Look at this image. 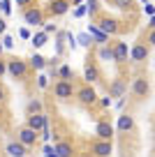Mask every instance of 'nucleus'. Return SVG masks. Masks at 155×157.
<instances>
[{"label": "nucleus", "instance_id": "f257e3e1", "mask_svg": "<svg viewBox=\"0 0 155 157\" xmlns=\"http://www.w3.org/2000/svg\"><path fill=\"white\" fill-rule=\"evenodd\" d=\"M28 127L35 129V132H37V129H44V127H46V116H42V113L30 116V118H28Z\"/></svg>", "mask_w": 155, "mask_h": 157}, {"label": "nucleus", "instance_id": "f03ea898", "mask_svg": "<svg viewBox=\"0 0 155 157\" xmlns=\"http://www.w3.org/2000/svg\"><path fill=\"white\" fill-rule=\"evenodd\" d=\"M111 56H113V60H118V63L127 60V44H125V42H118L116 49L111 51Z\"/></svg>", "mask_w": 155, "mask_h": 157}, {"label": "nucleus", "instance_id": "7ed1b4c3", "mask_svg": "<svg viewBox=\"0 0 155 157\" xmlns=\"http://www.w3.org/2000/svg\"><path fill=\"white\" fill-rule=\"evenodd\" d=\"M134 95L137 97H146L148 95V83H146V78H134Z\"/></svg>", "mask_w": 155, "mask_h": 157}, {"label": "nucleus", "instance_id": "20e7f679", "mask_svg": "<svg viewBox=\"0 0 155 157\" xmlns=\"http://www.w3.org/2000/svg\"><path fill=\"white\" fill-rule=\"evenodd\" d=\"M35 139H37V132L30 127L21 129V146H30V143H35Z\"/></svg>", "mask_w": 155, "mask_h": 157}, {"label": "nucleus", "instance_id": "39448f33", "mask_svg": "<svg viewBox=\"0 0 155 157\" xmlns=\"http://www.w3.org/2000/svg\"><path fill=\"white\" fill-rule=\"evenodd\" d=\"M111 134H113V127H111L109 123H100V125H97V136H100V139L109 141V139H111Z\"/></svg>", "mask_w": 155, "mask_h": 157}, {"label": "nucleus", "instance_id": "423d86ee", "mask_svg": "<svg viewBox=\"0 0 155 157\" xmlns=\"http://www.w3.org/2000/svg\"><path fill=\"white\" fill-rule=\"evenodd\" d=\"M93 150H95V155H97V157H107L109 152H111V143H109V141L95 143V148H93Z\"/></svg>", "mask_w": 155, "mask_h": 157}, {"label": "nucleus", "instance_id": "0eeeda50", "mask_svg": "<svg viewBox=\"0 0 155 157\" xmlns=\"http://www.w3.org/2000/svg\"><path fill=\"white\" fill-rule=\"evenodd\" d=\"M56 95H58V97H72V83H67V81L58 83L56 86Z\"/></svg>", "mask_w": 155, "mask_h": 157}, {"label": "nucleus", "instance_id": "6e6552de", "mask_svg": "<svg viewBox=\"0 0 155 157\" xmlns=\"http://www.w3.org/2000/svg\"><path fill=\"white\" fill-rule=\"evenodd\" d=\"M95 97H97V95H95V90H93V88H83L81 93H79V99H81L83 104H93V102H95Z\"/></svg>", "mask_w": 155, "mask_h": 157}, {"label": "nucleus", "instance_id": "1a4fd4ad", "mask_svg": "<svg viewBox=\"0 0 155 157\" xmlns=\"http://www.w3.org/2000/svg\"><path fill=\"white\" fill-rule=\"evenodd\" d=\"M88 35H90V39H95V42H100V44H104V42H107V35L102 33L100 28H95V25H90V28H88Z\"/></svg>", "mask_w": 155, "mask_h": 157}, {"label": "nucleus", "instance_id": "9d476101", "mask_svg": "<svg viewBox=\"0 0 155 157\" xmlns=\"http://www.w3.org/2000/svg\"><path fill=\"white\" fill-rule=\"evenodd\" d=\"M7 69H10V72L14 74V76H23V72H26V65L21 63V60H12Z\"/></svg>", "mask_w": 155, "mask_h": 157}, {"label": "nucleus", "instance_id": "9b49d317", "mask_svg": "<svg viewBox=\"0 0 155 157\" xmlns=\"http://www.w3.org/2000/svg\"><path fill=\"white\" fill-rule=\"evenodd\" d=\"M26 21H28L30 25H39L42 23V14H39L37 10H28L26 12Z\"/></svg>", "mask_w": 155, "mask_h": 157}, {"label": "nucleus", "instance_id": "f8f14e48", "mask_svg": "<svg viewBox=\"0 0 155 157\" xmlns=\"http://www.w3.org/2000/svg\"><path fill=\"white\" fill-rule=\"evenodd\" d=\"M67 0H54V2H51V12H54V14H65V12H67Z\"/></svg>", "mask_w": 155, "mask_h": 157}, {"label": "nucleus", "instance_id": "ddd939ff", "mask_svg": "<svg viewBox=\"0 0 155 157\" xmlns=\"http://www.w3.org/2000/svg\"><path fill=\"white\" fill-rule=\"evenodd\" d=\"M146 56H148V49H146L144 44H139V46H134V49H132V60H137V63H139V60H144Z\"/></svg>", "mask_w": 155, "mask_h": 157}, {"label": "nucleus", "instance_id": "4468645a", "mask_svg": "<svg viewBox=\"0 0 155 157\" xmlns=\"http://www.w3.org/2000/svg\"><path fill=\"white\" fill-rule=\"evenodd\" d=\"M100 30L104 35H109V33H116V23H113L111 19H102L100 21Z\"/></svg>", "mask_w": 155, "mask_h": 157}, {"label": "nucleus", "instance_id": "2eb2a0df", "mask_svg": "<svg viewBox=\"0 0 155 157\" xmlns=\"http://www.w3.org/2000/svg\"><path fill=\"white\" fill-rule=\"evenodd\" d=\"M7 152H10L12 157H23L26 155V150H23L21 143H10V146H7Z\"/></svg>", "mask_w": 155, "mask_h": 157}, {"label": "nucleus", "instance_id": "dca6fc26", "mask_svg": "<svg viewBox=\"0 0 155 157\" xmlns=\"http://www.w3.org/2000/svg\"><path fill=\"white\" fill-rule=\"evenodd\" d=\"M118 129H123V132L132 129V118L130 116H121V120H118Z\"/></svg>", "mask_w": 155, "mask_h": 157}, {"label": "nucleus", "instance_id": "f3484780", "mask_svg": "<svg viewBox=\"0 0 155 157\" xmlns=\"http://www.w3.org/2000/svg\"><path fill=\"white\" fill-rule=\"evenodd\" d=\"M33 44L37 46V49H39V46H44V44H46V33H37L33 37Z\"/></svg>", "mask_w": 155, "mask_h": 157}, {"label": "nucleus", "instance_id": "a211bd4d", "mask_svg": "<svg viewBox=\"0 0 155 157\" xmlns=\"http://www.w3.org/2000/svg\"><path fill=\"white\" fill-rule=\"evenodd\" d=\"M83 78H86L88 83H90V81H97V69H95V67H86V74H83Z\"/></svg>", "mask_w": 155, "mask_h": 157}, {"label": "nucleus", "instance_id": "6ab92c4d", "mask_svg": "<svg viewBox=\"0 0 155 157\" xmlns=\"http://www.w3.org/2000/svg\"><path fill=\"white\" fill-rule=\"evenodd\" d=\"M70 152H72V150H70L67 143H60V146L56 148V155H58V157H70Z\"/></svg>", "mask_w": 155, "mask_h": 157}, {"label": "nucleus", "instance_id": "aec40b11", "mask_svg": "<svg viewBox=\"0 0 155 157\" xmlns=\"http://www.w3.org/2000/svg\"><path fill=\"white\" fill-rule=\"evenodd\" d=\"M74 39H77V42H79L81 46H90V42H93V39H90V35H88V33H81L79 37H74Z\"/></svg>", "mask_w": 155, "mask_h": 157}, {"label": "nucleus", "instance_id": "412c9836", "mask_svg": "<svg viewBox=\"0 0 155 157\" xmlns=\"http://www.w3.org/2000/svg\"><path fill=\"white\" fill-rule=\"evenodd\" d=\"M123 90H125V86H123L121 81H116V83L111 86V95H113V97H121V95H123Z\"/></svg>", "mask_w": 155, "mask_h": 157}, {"label": "nucleus", "instance_id": "4be33fe9", "mask_svg": "<svg viewBox=\"0 0 155 157\" xmlns=\"http://www.w3.org/2000/svg\"><path fill=\"white\" fill-rule=\"evenodd\" d=\"M30 63H33V67H37V69H42V67H44V58H42V56H37V53L30 58Z\"/></svg>", "mask_w": 155, "mask_h": 157}, {"label": "nucleus", "instance_id": "5701e85b", "mask_svg": "<svg viewBox=\"0 0 155 157\" xmlns=\"http://www.w3.org/2000/svg\"><path fill=\"white\" fill-rule=\"evenodd\" d=\"M100 58H102V60H113L111 49H100Z\"/></svg>", "mask_w": 155, "mask_h": 157}, {"label": "nucleus", "instance_id": "b1692460", "mask_svg": "<svg viewBox=\"0 0 155 157\" xmlns=\"http://www.w3.org/2000/svg\"><path fill=\"white\" fill-rule=\"evenodd\" d=\"M0 10L5 12V14H10V12H12V2H10V0H0Z\"/></svg>", "mask_w": 155, "mask_h": 157}, {"label": "nucleus", "instance_id": "393cba45", "mask_svg": "<svg viewBox=\"0 0 155 157\" xmlns=\"http://www.w3.org/2000/svg\"><path fill=\"white\" fill-rule=\"evenodd\" d=\"M86 12H97V0H88V5H86Z\"/></svg>", "mask_w": 155, "mask_h": 157}, {"label": "nucleus", "instance_id": "a878e982", "mask_svg": "<svg viewBox=\"0 0 155 157\" xmlns=\"http://www.w3.org/2000/svg\"><path fill=\"white\" fill-rule=\"evenodd\" d=\"M60 76H63V78H70V76H72V69H70L67 65H65V67H60Z\"/></svg>", "mask_w": 155, "mask_h": 157}, {"label": "nucleus", "instance_id": "bb28decb", "mask_svg": "<svg viewBox=\"0 0 155 157\" xmlns=\"http://www.w3.org/2000/svg\"><path fill=\"white\" fill-rule=\"evenodd\" d=\"M2 46H5V49H12V46H14V39H12V37H5V39H2Z\"/></svg>", "mask_w": 155, "mask_h": 157}, {"label": "nucleus", "instance_id": "cd10ccee", "mask_svg": "<svg viewBox=\"0 0 155 157\" xmlns=\"http://www.w3.org/2000/svg\"><path fill=\"white\" fill-rule=\"evenodd\" d=\"M44 157H58V155H56V150H54V148H44Z\"/></svg>", "mask_w": 155, "mask_h": 157}, {"label": "nucleus", "instance_id": "c85d7f7f", "mask_svg": "<svg viewBox=\"0 0 155 157\" xmlns=\"http://www.w3.org/2000/svg\"><path fill=\"white\" fill-rule=\"evenodd\" d=\"M83 14H86V5H81V7L74 10V16H83Z\"/></svg>", "mask_w": 155, "mask_h": 157}, {"label": "nucleus", "instance_id": "c756f323", "mask_svg": "<svg viewBox=\"0 0 155 157\" xmlns=\"http://www.w3.org/2000/svg\"><path fill=\"white\" fill-rule=\"evenodd\" d=\"M28 109L35 113V111H39V109H42V104H39V102H30V106H28Z\"/></svg>", "mask_w": 155, "mask_h": 157}, {"label": "nucleus", "instance_id": "7c9ffc66", "mask_svg": "<svg viewBox=\"0 0 155 157\" xmlns=\"http://www.w3.org/2000/svg\"><path fill=\"white\" fill-rule=\"evenodd\" d=\"M144 10H146V14H153V5H150L148 0H144Z\"/></svg>", "mask_w": 155, "mask_h": 157}, {"label": "nucleus", "instance_id": "2f4dec72", "mask_svg": "<svg viewBox=\"0 0 155 157\" xmlns=\"http://www.w3.org/2000/svg\"><path fill=\"white\" fill-rule=\"evenodd\" d=\"M44 33H56V25L54 23H46V25H44Z\"/></svg>", "mask_w": 155, "mask_h": 157}, {"label": "nucleus", "instance_id": "473e14b6", "mask_svg": "<svg viewBox=\"0 0 155 157\" xmlns=\"http://www.w3.org/2000/svg\"><path fill=\"white\" fill-rule=\"evenodd\" d=\"M19 35H21V37H23V39H28V37H30V33H28V30H26V28H21V30H19Z\"/></svg>", "mask_w": 155, "mask_h": 157}, {"label": "nucleus", "instance_id": "72a5a7b5", "mask_svg": "<svg viewBox=\"0 0 155 157\" xmlns=\"http://www.w3.org/2000/svg\"><path fill=\"white\" fill-rule=\"evenodd\" d=\"M28 2H33V0H16V5H28Z\"/></svg>", "mask_w": 155, "mask_h": 157}, {"label": "nucleus", "instance_id": "f704fd0d", "mask_svg": "<svg viewBox=\"0 0 155 157\" xmlns=\"http://www.w3.org/2000/svg\"><path fill=\"white\" fill-rule=\"evenodd\" d=\"M2 33H5V21L0 19V35H2Z\"/></svg>", "mask_w": 155, "mask_h": 157}, {"label": "nucleus", "instance_id": "c9c22d12", "mask_svg": "<svg viewBox=\"0 0 155 157\" xmlns=\"http://www.w3.org/2000/svg\"><path fill=\"white\" fill-rule=\"evenodd\" d=\"M2 74H5V63L0 60V76H2Z\"/></svg>", "mask_w": 155, "mask_h": 157}, {"label": "nucleus", "instance_id": "e433bc0d", "mask_svg": "<svg viewBox=\"0 0 155 157\" xmlns=\"http://www.w3.org/2000/svg\"><path fill=\"white\" fill-rule=\"evenodd\" d=\"M116 2H118V5H123V2H127V0H116Z\"/></svg>", "mask_w": 155, "mask_h": 157}, {"label": "nucleus", "instance_id": "4c0bfd02", "mask_svg": "<svg viewBox=\"0 0 155 157\" xmlns=\"http://www.w3.org/2000/svg\"><path fill=\"white\" fill-rule=\"evenodd\" d=\"M0 53H2V44H0Z\"/></svg>", "mask_w": 155, "mask_h": 157}, {"label": "nucleus", "instance_id": "58836bf2", "mask_svg": "<svg viewBox=\"0 0 155 157\" xmlns=\"http://www.w3.org/2000/svg\"><path fill=\"white\" fill-rule=\"evenodd\" d=\"M0 99H2V90H0Z\"/></svg>", "mask_w": 155, "mask_h": 157}, {"label": "nucleus", "instance_id": "ea45409f", "mask_svg": "<svg viewBox=\"0 0 155 157\" xmlns=\"http://www.w3.org/2000/svg\"><path fill=\"white\" fill-rule=\"evenodd\" d=\"M77 2H81V0H77Z\"/></svg>", "mask_w": 155, "mask_h": 157}]
</instances>
